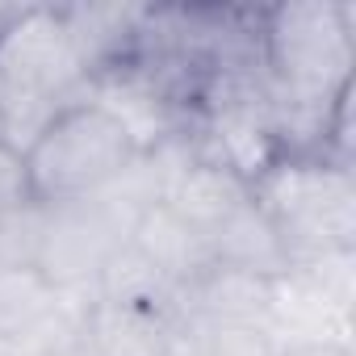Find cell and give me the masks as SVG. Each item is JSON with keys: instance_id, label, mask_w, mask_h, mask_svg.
I'll return each mask as SVG.
<instances>
[{"instance_id": "6da1fadb", "label": "cell", "mask_w": 356, "mask_h": 356, "mask_svg": "<svg viewBox=\"0 0 356 356\" xmlns=\"http://www.w3.org/2000/svg\"><path fill=\"white\" fill-rule=\"evenodd\" d=\"M264 72L285 113V155H314L356 67V9L335 0H289L260 13Z\"/></svg>"}, {"instance_id": "7a4b0ae2", "label": "cell", "mask_w": 356, "mask_h": 356, "mask_svg": "<svg viewBox=\"0 0 356 356\" xmlns=\"http://www.w3.org/2000/svg\"><path fill=\"white\" fill-rule=\"evenodd\" d=\"M88 97V72L59 5H13L0 26V143L26 151L51 118Z\"/></svg>"}, {"instance_id": "3957f363", "label": "cell", "mask_w": 356, "mask_h": 356, "mask_svg": "<svg viewBox=\"0 0 356 356\" xmlns=\"http://www.w3.org/2000/svg\"><path fill=\"white\" fill-rule=\"evenodd\" d=\"M163 197V176L155 159L143 151L130 172H122L101 193L42 206V243H38V273L59 289H88L101 268L130 243L134 222L147 206Z\"/></svg>"}, {"instance_id": "277c9868", "label": "cell", "mask_w": 356, "mask_h": 356, "mask_svg": "<svg viewBox=\"0 0 356 356\" xmlns=\"http://www.w3.org/2000/svg\"><path fill=\"white\" fill-rule=\"evenodd\" d=\"M252 202L289 268L356 252V172L348 168L318 155H281L252 181Z\"/></svg>"}, {"instance_id": "5b68a950", "label": "cell", "mask_w": 356, "mask_h": 356, "mask_svg": "<svg viewBox=\"0 0 356 356\" xmlns=\"http://www.w3.org/2000/svg\"><path fill=\"white\" fill-rule=\"evenodd\" d=\"M22 155L38 206H63L113 185L143 151L101 101L84 97L51 118Z\"/></svg>"}, {"instance_id": "8992f818", "label": "cell", "mask_w": 356, "mask_h": 356, "mask_svg": "<svg viewBox=\"0 0 356 356\" xmlns=\"http://www.w3.org/2000/svg\"><path fill=\"white\" fill-rule=\"evenodd\" d=\"M176 335H181V314L176 310L92 298L80 331V352L84 356H168Z\"/></svg>"}, {"instance_id": "52a82bcc", "label": "cell", "mask_w": 356, "mask_h": 356, "mask_svg": "<svg viewBox=\"0 0 356 356\" xmlns=\"http://www.w3.org/2000/svg\"><path fill=\"white\" fill-rule=\"evenodd\" d=\"M130 248L155 268L163 273L176 289L185 293L189 281H197L206 268H210V243L176 214L172 206L155 202L143 210V218L134 222V235H130Z\"/></svg>"}, {"instance_id": "ba28073f", "label": "cell", "mask_w": 356, "mask_h": 356, "mask_svg": "<svg viewBox=\"0 0 356 356\" xmlns=\"http://www.w3.org/2000/svg\"><path fill=\"white\" fill-rule=\"evenodd\" d=\"M59 13L88 80H97L130 55L143 5H59Z\"/></svg>"}, {"instance_id": "9c48e42d", "label": "cell", "mask_w": 356, "mask_h": 356, "mask_svg": "<svg viewBox=\"0 0 356 356\" xmlns=\"http://www.w3.org/2000/svg\"><path fill=\"white\" fill-rule=\"evenodd\" d=\"M38 243H42V206L0 218V277L17 268H34Z\"/></svg>"}, {"instance_id": "30bf717a", "label": "cell", "mask_w": 356, "mask_h": 356, "mask_svg": "<svg viewBox=\"0 0 356 356\" xmlns=\"http://www.w3.org/2000/svg\"><path fill=\"white\" fill-rule=\"evenodd\" d=\"M34 185H30V172H26V155L9 143H0V218L34 210Z\"/></svg>"}, {"instance_id": "8fae6325", "label": "cell", "mask_w": 356, "mask_h": 356, "mask_svg": "<svg viewBox=\"0 0 356 356\" xmlns=\"http://www.w3.org/2000/svg\"><path fill=\"white\" fill-rule=\"evenodd\" d=\"M9 13H13V5H0V26L9 22Z\"/></svg>"}, {"instance_id": "7c38bea8", "label": "cell", "mask_w": 356, "mask_h": 356, "mask_svg": "<svg viewBox=\"0 0 356 356\" xmlns=\"http://www.w3.org/2000/svg\"><path fill=\"white\" fill-rule=\"evenodd\" d=\"M63 356H84V352H80V348H72V352H63Z\"/></svg>"}]
</instances>
